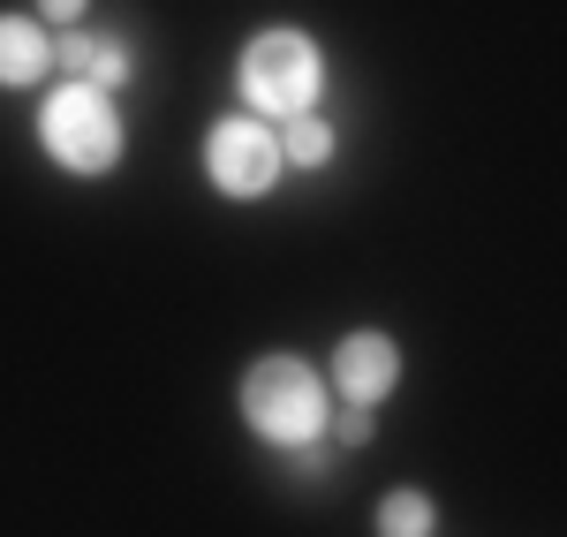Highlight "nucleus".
<instances>
[{
  "label": "nucleus",
  "instance_id": "obj_11",
  "mask_svg": "<svg viewBox=\"0 0 567 537\" xmlns=\"http://www.w3.org/2000/svg\"><path fill=\"white\" fill-rule=\"evenodd\" d=\"M31 16H39L45 31H76V23H84V16H91V0H39Z\"/></svg>",
  "mask_w": 567,
  "mask_h": 537
},
{
  "label": "nucleus",
  "instance_id": "obj_10",
  "mask_svg": "<svg viewBox=\"0 0 567 537\" xmlns=\"http://www.w3.org/2000/svg\"><path fill=\"white\" fill-rule=\"evenodd\" d=\"M326 440H333V447H371V409H341V416H326Z\"/></svg>",
  "mask_w": 567,
  "mask_h": 537
},
{
  "label": "nucleus",
  "instance_id": "obj_8",
  "mask_svg": "<svg viewBox=\"0 0 567 537\" xmlns=\"http://www.w3.org/2000/svg\"><path fill=\"white\" fill-rule=\"evenodd\" d=\"M272 130H280V159L288 167H326L341 152V136H333L326 114H296V122H272Z\"/></svg>",
  "mask_w": 567,
  "mask_h": 537
},
{
  "label": "nucleus",
  "instance_id": "obj_3",
  "mask_svg": "<svg viewBox=\"0 0 567 537\" xmlns=\"http://www.w3.org/2000/svg\"><path fill=\"white\" fill-rule=\"evenodd\" d=\"M235 409H243V424L265 447H310V440H326L333 394L303 357H258L243 371V386H235Z\"/></svg>",
  "mask_w": 567,
  "mask_h": 537
},
{
  "label": "nucleus",
  "instance_id": "obj_6",
  "mask_svg": "<svg viewBox=\"0 0 567 537\" xmlns=\"http://www.w3.org/2000/svg\"><path fill=\"white\" fill-rule=\"evenodd\" d=\"M53 69L61 76H76V84H99V91H130L136 61L122 39H106V31H53Z\"/></svg>",
  "mask_w": 567,
  "mask_h": 537
},
{
  "label": "nucleus",
  "instance_id": "obj_5",
  "mask_svg": "<svg viewBox=\"0 0 567 537\" xmlns=\"http://www.w3.org/2000/svg\"><path fill=\"white\" fill-rule=\"evenodd\" d=\"M333 394L349 409H379L401 386V341L393 333H379V326H355V333H341L333 341Z\"/></svg>",
  "mask_w": 567,
  "mask_h": 537
},
{
  "label": "nucleus",
  "instance_id": "obj_7",
  "mask_svg": "<svg viewBox=\"0 0 567 537\" xmlns=\"http://www.w3.org/2000/svg\"><path fill=\"white\" fill-rule=\"evenodd\" d=\"M53 76V31L39 16H0V91H31Z\"/></svg>",
  "mask_w": 567,
  "mask_h": 537
},
{
  "label": "nucleus",
  "instance_id": "obj_2",
  "mask_svg": "<svg viewBox=\"0 0 567 537\" xmlns=\"http://www.w3.org/2000/svg\"><path fill=\"white\" fill-rule=\"evenodd\" d=\"M122 144H130V130H122L114 91L61 76V84L39 99V152L61 175H76V182L114 175V167H122Z\"/></svg>",
  "mask_w": 567,
  "mask_h": 537
},
{
  "label": "nucleus",
  "instance_id": "obj_9",
  "mask_svg": "<svg viewBox=\"0 0 567 537\" xmlns=\"http://www.w3.org/2000/svg\"><path fill=\"white\" fill-rule=\"evenodd\" d=\"M432 523H439V507H432V493H416V485H401V493L379 499V537H432Z\"/></svg>",
  "mask_w": 567,
  "mask_h": 537
},
{
  "label": "nucleus",
  "instance_id": "obj_1",
  "mask_svg": "<svg viewBox=\"0 0 567 537\" xmlns=\"http://www.w3.org/2000/svg\"><path fill=\"white\" fill-rule=\"evenodd\" d=\"M235 91H243V114L258 122H296L318 114V91H326V53L310 31L296 23H265L258 39L235 53Z\"/></svg>",
  "mask_w": 567,
  "mask_h": 537
},
{
  "label": "nucleus",
  "instance_id": "obj_4",
  "mask_svg": "<svg viewBox=\"0 0 567 537\" xmlns=\"http://www.w3.org/2000/svg\"><path fill=\"white\" fill-rule=\"evenodd\" d=\"M288 175V159H280V130L258 122V114H219L213 130H205V182H213L219 197H235V205H250V197H272Z\"/></svg>",
  "mask_w": 567,
  "mask_h": 537
}]
</instances>
